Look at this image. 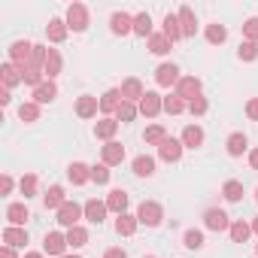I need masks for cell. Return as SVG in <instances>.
Returning a JSON list of instances; mask_svg holds the SVG:
<instances>
[{
	"mask_svg": "<svg viewBox=\"0 0 258 258\" xmlns=\"http://www.w3.org/2000/svg\"><path fill=\"white\" fill-rule=\"evenodd\" d=\"M161 219H164V207H161L158 201H143V204L137 207V222H140V225H146V228H158Z\"/></svg>",
	"mask_w": 258,
	"mask_h": 258,
	"instance_id": "6da1fadb",
	"label": "cell"
},
{
	"mask_svg": "<svg viewBox=\"0 0 258 258\" xmlns=\"http://www.w3.org/2000/svg\"><path fill=\"white\" fill-rule=\"evenodd\" d=\"M7 55H10V61H13L16 67H28L31 58H34V43H28V40H16V43L7 49Z\"/></svg>",
	"mask_w": 258,
	"mask_h": 258,
	"instance_id": "7a4b0ae2",
	"label": "cell"
},
{
	"mask_svg": "<svg viewBox=\"0 0 258 258\" xmlns=\"http://www.w3.org/2000/svg\"><path fill=\"white\" fill-rule=\"evenodd\" d=\"M82 216H85V207H79L76 201H67V204L58 210V225L70 231V228H76V225H79V219H82Z\"/></svg>",
	"mask_w": 258,
	"mask_h": 258,
	"instance_id": "3957f363",
	"label": "cell"
},
{
	"mask_svg": "<svg viewBox=\"0 0 258 258\" xmlns=\"http://www.w3.org/2000/svg\"><path fill=\"white\" fill-rule=\"evenodd\" d=\"M67 28L76 31V34L88 31V10H85V4H70L67 7Z\"/></svg>",
	"mask_w": 258,
	"mask_h": 258,
	"instance_id": "277c9868",
	"label": "cell"
},
{
	"mask_svg": "<svg viewBox=\"0 0 258 258\" xmlns=\"http://www.w3.org/2000/svg\"><path fill=\"white\" fill-rule=\"evenodd\" d=\"M201 88H204V85H201V79H198V76H182V79L176 82V91H173V94H176L179 100L191 103L195 97H201Z\"/></svg>",
	"mask_w": 258,
	"mask_h": 258,
	"instance_id": "5b68a950",
	"label": "cell"
},
{
	"mask_svg": "<svg viewBox=\"0 0 258 258\" xmlns=\"http://www.w3.org/2000/svg\"><path fill=\"white\" fill-rule=\"evenodd\" d=\"M204 228L219 234V231H228V228H231V219H228V213H225V210L210 207V210L204 213Z\"/></svg>",
	"mask_w": 258,
	"mask_h": 258,
	"instance_id": "8992f818",
	"label": "cell"
},
{
	"mask_svg": "<svg viewBox=\"0 0 258 258\" xmlns=\"http://www.w3.org/2000/svg\"><path fill=\"white\" fill-rule=\"evenodd\" d=\"M137 106H140V115H146V118H155V115L164 109V97H161L158 91H146V94H143V100H140Z\"/></svg>",
	"mask_w": 258,
	"mask_h": 258,
	"instance_id": "52a82bcc",
	"label": "cell"
},
{
	"mask_svg": "<svg viewBox=\"0 0 258 258\" xmlns=\"http://www.w3.org/2000/svg\"><path fill=\"white\" fill-rule=\"evenodd\" d=\"M43 252H46V255H58V258H64V252H67V234H61V231H49L46 240H43Z\"/></svg>",
	"mask_w": 258,
	"mask_h": 258,
	"instance_id": "ba28073f",
	"label": "cell"
},
{
	"mask_svg": "<svg viewBox=\"0 0 258 258\" xmlns=\"http://www.w3.org/2000/svg\"><path fill=\"white\" fill-rule=\"evenodd\" d=\"M109 31H112L115 37L134 34V16H127V13H112V16H109Z\"/></svg>",
	"mask_w": 258,
	"mask_h": 258,
	"instance_id": "9c48e42d",
	"label": "cell"
},
{
	"mask_svg": "<svg viewBox=\"0 0 258 258\" xmlns=\"http://www.w3.org/2000/svg\"><path fill=\"white\" fill-rule=\"evenodd\" d=\"M182 149H185V146H182V140L167 137V140L158 146V158H161V161H167V164H176V161L182 158Z\"/></svg>",
	"mask_w": 258,
	"mask_h": 258,
	"instance_id": "30bf717a",
	"label": "cell"
},
{
	"mask_svg": "<svg viewBox=\"0 0 258 258\" xmlns=\"http://www.w3.org/2000/svg\"><path fill=\"white\" fill-rule=\"evenodd\" d=\"M127 204H131V198H127V191H124V188H112V191L106 195V210H109V213H115V216L127 213Z\"/></svg>",
	"mask_w": 258,
	"mask_h": 258,
	"instance_id": "8fae6325",
	"label": "cell"
},
{
	"mask_svg": "<svg viewBox=\"0 0 258 258\" xmlns=\"http://www.w3.org/2000/svg\"><path fill=\"white\" fill-rule=\"evenodd\" d=\"M182 76H179V67L176 64H158V70H155V82L161 85V88H170V85H176Z\"/></svg>",
	"mask_w": 258,
	"mask_h": 258,
	"instance_id": "7c38bea8",
	"label": "cell"
},
{
	"mask_svg": "<svg viewBox=\"0 0 258 258\" xmlns=\"http://www.w3.org/2000/svg\"><path fill=\"white\" fill-rule=\"evenodd\" d=\"M143 94H146V91H143V82H140L137 76H127V79L121 82V97H124V100L140 103V100H143Z\"/></svg>",
	"mask_w": 258,
	"mask_h": 258,
	"instance_id": "4fadbf2b",
	"label": "cell"
},
{
	"mask_svg": "<svg viewBox=\"0 0 258 258\" xmlns=\"http://www.w3.org/2000/svg\"><path fill=\"white\" fill-rule=\"evenodd\" d=\"M100 158H103V164H106V167H115V164H121V161H124V146L112 140V143L100 146Z\"/></svg>",
	"mask_w": 258,
	"mask_h": 258,
	"instance_id": "5bb4252c",
	"label": "cell"
},
{
	"mask_svg": "<svg viewBox=\"0 0 258 258\" xmlns=\"http://www.w3.org/2000/svg\"><path fill=\"white\" fill-rule=\"evenodd\" d=\"M179 140H182L185 149H198V146H204V127H201V124H185Z\"/></svg>",
	"mask_w": 258,
	"mask_h": 258,
	"instance_id": "9a60e30c",
	"label": "cell"
},
{
	"mask_svg": "<svg viewBox=\"0 0 258 258\" xmlns=\"http://www.w3.org/2000/svg\"><path fill=\"white\" fill-rule=\"evenodd\" d=\"M179 28H182V37H195L198 34V16L191 7H179Z\"/></svg>",
	"mask_w": 258,
	"mask_h": 258,
	"instance_id": "2e32d148",
	"label": "cell"
},
{
	"mask_svg": "<svg viewBox=\"0 0 258 258\" xmlns=\"http://www.w3.org/2000/svg\"><path fill=\"white\" fill-rule=\"evenodd\" d=\"M67 34H70L67 19H49V25H46V37H49V43H64Z\"/></svg>",
	"mask_w": 258,
	"mask_h": 258,
	"instance_id": "e0dca14e",
	"label": "cell"
},
{
	"mask_svg": "<svg viewBox=\"0 0 258 258\" xmlns=\"http://www.w3.org/2000/svg\"><path fill=\"white\" fill-rule=\"evenodd\" d=\"M97 109H100V100H97V97H91V94L76 97V115H79V118H94Z\"/></svg>",
	"mask_w": 258,
	"mask_h": 258,
	"instance_id": "ac0fdd59",
	"label": "cell"
},
{
	"mask_svg": "<svg viewBox=\"0 0 258 258\" xmlns=\"http://www.w3.org/2000/svg\"><path fill=\"white\" fill-rule=\"evenodd\" d=\"M67 179H70L73 185H85V182H91V167H88L85 161H73V164L67 167Z\"/></svg>",
	"mask_w": 258,
	"mask_h": 258,
	"instance_id": "d6986e66",
	"label": "cell"
},
{
	"mask_svg": "<svg viewBox=\"0 0 258 258\" xmlns=\"http://www.w3.org/2000/svg\"><path fill=\"white\" fill-rule=\"evenodd\" d=\"M82 207H85V219H88V222H94V225H100V222L106 219V213H109V210H106V201H97V198L85 201Z\"/></svg>",
	"mask_w": 258,
	"mask_h": 258,
	"instance_id": "ffe728a7",
	"label": "cell"
},
{
	"mask_svg": "<svg viewBox=\"0 0 258 258\" xmlns=\"http://www.w3.org/2000/svg\"><path fill=\"white\" fill-rule=\"evenodd\" d=\"M28 219H31L28 204H10V207H7V222H10V225L25 228V222H28Z\"/></svg>",
	"mask_w": 258,
	"mask_h": 258,
	"instance_id": "44dd1931",
	"label": "cell"
},
{
	"mask_svg": "<svg viewBox=\"0 0 258 258\" xmlns=\"http://www.w3.org/2000/svg\"><path fill=\"white\" fill-rule=\"evenodd\" d=\"M115 131H118V121L115 118H100L97 124H94V137L97 140H106V143H112V137H115Z\"/></svg>",
	"mask_w": 258,
	"mask_h": 258,
	"instance_id": "7402d4cb",
	"label": "cell"
},
{
	"mask_svg": "<svg viewBox=\"0 0 258 258\" xmlns=\"http://www.w3.org/2000/svg\"><path fill=\"white\" fill-rule=\"evenodd\" d=\"M161 34L170 40V43H176V40H182V28H179V16H173V13H167L164 16V22H161Z\"/></svg>",
	"mask_w": 258,
	"mask_h": 258,
	"instance_id": "603a6c76",
	"label": "cell"
},
{
	"mask_svg": "<svg viewBox=\"0 0 258 258\" xmlns=\"http://www.w3.org/2000/svg\"><path fill=\"white\" fill-rule=\"evenodd\" d=\"M43 204H46V210H61L64 204H67V195H64V185H52L46 195H43Z\"/></svg>",
	"mask_w": 258,
	"mask_h": 258,
	"instance_id": "cb8c5ba5",
	"label": "cell"
},
{
	"mask_svg": "<svg viewBox=\"0 0 258 258\" xmlns=\"http://www.w3.org/2000/svg\"><path fill=\"white\" fill-rule=\"evenodd\" d=\"M25 243H28V231H25V228H16V225H10V228L4 231V246L25 249Z\"/></svg>",
	"mask_w": 258,
	"mask_h": 258,
	"instance_id": "d4e9b609",
	"label": "cell"
},
{
	"mask_svg": "<svg viewBox=\"0 0 258 258\" xmlns=\"http://www.w3.org/2000/svg\"><path fill=\"white\" fill-rule=\"evenodd\" d=\"M55 97H58V85H55L52 79H46L40 88H34V103H40V106H43V103H52Z\"/></svg>",
	"mask_w": 258,
	"mask_h": 258,
	"instance_id": "484cf974",
	"label": "cell"
},
{
	"mask_svg": "<svg viewBox=\"0 0 258 258\" xmlns=\"http://www.w3.org/2000/svg\"><path fill=\"white\" fill-rule=\"evenodd\" d=\"M121 88H109V91H103V97H100V112H112L115 115V109L121 106Z\"/></svg>",
	"mask_w": 258,
	"mask_h": 258,
	"instance_id": "4316f807",
	"label": "cell"
},
{
	"mask_svg": "<svg viewBox=\"0 0 258 258\" xmlns=\"http://www.w3.org/2000/svg\"><path fill=\"white\" fill-rule=\"evenodd\" d=\"M246 146H249V140H246V134H240V131H234V134L225 140V149H228L231 158H240V155L246 152Z\"/></svg>",
	"mask_w": 258,
	"mask_h": 258,
	"instance_id": "83f0119b",
	"label": "cell"
},
{
	"mask_svg": "<svg viewBox=\"0 0 258 258\" xmlns=\"http://www.w3.org/2000/svg\"><path fill=\"white\" fill-rule=\"evenodd\" d=\"M0 79H4V88H16L22 82V67H16L13 61H7L0 67Z\"/></svg>",
	"mask_w": 258,
	"mask_h": 258,
	"instance_id": "f1b7e54d",
	"label": "cell"
},
{
	"mask_svg": "<svg viewBox=\"0 0 258 258\" xmlns=\"http://www.w3.org/2000/svg\"><path fill=\"white\" fill-rule=\"evenodd\" d=\"M131 167H134V173L137 176H155V158L152 155H137L134 161H131Z\"/></svg>",
	"mask_w": 258,
	"mask_h": 258,
	"instance_id": "f546056e",
	"label": "cell"
},
{
	"mask_svg": "<svg viewBox=\"0 0 258 258\" xmlns=\"http://www.w3.org/2000/svg\"><path fill=\"white\" fill-rule=\"evenodd\" d=\"M137 216H131V213H121L118 219H115V234H121V237H131L134 231H137Z\"/></svg>",
	"mask_w": 258,
	"mask_h": 258,
	"instance_id": "4dcf8cb0",
	"label": "cell"
},
{
	"mask_svg": "<svg viewBox=\"0 0 258 258\" xmlns=\"http://www.w3.org/2000/svg\"><path fill=\"white\" fill-rule=\"evenodd\" d=\"M167 140V127L164 124H149L146 127V134H143V143L146 146H161Z\"/></svg>",
	"mask_w": 258,
	"mask_h": 258,
	"instance_id": "1f68e13d",
	"label": "cell"
},
{
	"mask_svg": "<svg viewBox=\"0 0 258 258\" xmlns=\"http://www.w3.org/2000/svg\"><path fill=\"white\" fill-rule=\"evenodd\" d=\"M61 55H58V49H49V55H46V64H43V73H46V79H52L55 82V76L61 73Z\"/></svg>",
	"mask_w": 258,
	"mask_h": 258,
	"instance_id": "d6a6232c",
	"label": "cell"
},
{
	"mask_svg": "<svg viewBox=\"0 0 258 258\" xmlns=\"http://www.w3.org/2000/svg\"><path fill=\"white\" fill-rule=\"evenodd\" d=\"M137 115H140V106H137V103H131V100H121V106L115 109V121H121V124L134 121Z\"/></svg>",
	"mask_w": 258,
	"mask_h": 258,
	"instance_id": "836d02e7",
	"label": "cell"
},
{
	"mask_svg": "<svg viewBox=\"0 0 258 258\" xmlns=\"http://www.w3.org/2000/svg\"><path fill=\"white\" fill-rule=\"evenodd\" d=\"M225 40H228V28H225V25H219V22L207 25V43H210V46H222Z\"/></svg>",
	"mask_w": 258,
	"mask_h": 258,
	"instance_id": "e575fe53",
	"label": "cell"
},
{
	"mask_svg": "<svg viewBox=\"0 0 258 258\" xmlns=\"http://www.w3.org/2000/svg\"><path fill=\"white\" fill-rule=\"evenodd\" d=\"M170 49H173V43L164 34H152L149 37V52L152 55H170Z\"/></svg>",
	"mask_w": 258,
	"mask_h": 258,
	"instance_id": "d590c367",
	"label": "cell"
},
{
	"mask_svg": "<svg viewBox=\"0 0 258 258\" xmlns=\"http://www.w3.org/2000/svg\"><path fill=\"white\" fill-rule=\"evenodd\" d=\"M43 76H46V73H43L40 67H31V64H28V67H22V82H25V85H31V88H40V85L46 82Z\"/></svg>",
	"mask_w": 258,
	"mask_h": 258,
	"instance_id": "8d00e7d4",
	"label": "cell"
},
{
	"mask_svg": "<svg viewBox=\"0 0 258 258\" xmlns=\"http://www.w3.org/2000/svg\"><path fill=\"white\" fill-rule=\"evenodd\" d=\"M222 195H225V201H228V204L243 201V182H240V179H228V182L222 185Z\"/></svg>",
	"mask_w": 258,
	"mask_h": 258,
	"instance_id": "74e56055",
	"label": "cell"
},
{
	"mask_svg": "<svg viewBox=\"0 0 258 258\" xmlns=\"http://www.w3.org/2000/svg\"><path fill=\"white\" fill-rule=\"evenodd\" d=\"M228 234H231V240H234V243H246V240H249V234H252V225H246L243 219H237V222H231Z\"/></svg>",
	"mask_w": 258,
	"mask_h": 258,
	"instance_id": "f35d334b",
	"label": "cell"
},
{
	"mask_svg": "<svg viewBox=\"0 0 258 258\" xmlns=\"http://www.w3.org/2000/svg\"><path fill=\"white\" fill-rule=\"evenodd\" d=\"M134 34L137 37H152V16L149 13H137L134 16Z\"/></svg>",
	"mask_w": 258,
	"mask_h": 258,
	"instance_id": "ab89813d",
	"label": "cell"
},
{
	"mask_svg": "<svg viewBox=\"0 0 258 258\" xmlns=\"http://www.w3.org/2000/svg\"><path fill=\"white\" fill-rule=\"evenodd\" d=\"M85 243H88V231H85L82 225H76V228L67 231V246H70V249H82Z\"/></svg>",
	"mask_w": 258,
	"mask_h": 258,
	"instance_id": "60d3db41",
	"label": "cell"
},
{
	"mask_svg": "<svg viewBox=\"0 0 258 258\" xmlns=\"http://www.w3.org/2000/svg\"><path fill=\"white\" fill-rule=\"evenodd\" d=\"M182 246H185V249H204V231L188 228V231L182 234Z\"/></svg>",
	"mask_w": 258,
	"mask_h": 258,
	"instance_id": "b9f144b4",
	"label": "cell"
},
{
	"mask_svg": "<svg viewBox=\"0 0 258 258\" xmlns=\"http://www.w3.org/2000/svg\"><path fill=\"white\" fill-rule=\"evenodd\" d=\"M19 118H22V121H28V124H31V121H37V118H40V103H34V100L22 103V106H19Z\"/></svg>",
	"mask_w": 258,
	"mask_h": 258,
	"instance_id": "7bdbcfd3",
	"label": "cell"
},
{
	"mask_svg": "<svg viewBox=\"0 0 258 258\" xmlns=\"http://www.w3.org/2000/svg\"><path fill=\"white\" fill-rule=\"evenodd\" d=\"M185 109H188V103H185V100H179L176 94L164 97V112H167V115H179V112H185Z\"/></svg>",
	"mask_w": 258,
	"mask_h": 258,
	"instance_id": "ee69618b",
	"label": "cell"
},
{
	"mask_svg": "<svg viewBox=\"0 0 258 258\" xmlns=\"http://www.w3.org/2000/svg\"><path fill=\"white\" fill-rule=\"evenodd\" d=\"M19 188H22L25 201H28V198H34V195H37V173H25V176H22V182H19Z\"/></svg>",
	"mask_w": 258,
	"mask_h": 258,
	"instance_id": "f6af8a7d",
	"label": "cell"
},
{
	"mask_svg": "<svg viewBox=\"0 0 258 258\" xmlns=\"http://www.w3.org/2000/svg\"><path fill=\"white\" fill-rule=\"evenodd\" d=\"M237 58H240V61H255V58H258V43L243 40V43H240V49H237Z\"/></svg>",
	"mask_w": 258,
	"mask_h": 258,
	"instance_id": "bcb514c9",
	"label": "cell"
},
{
	"mask_svg": "<svg viewBox=\"0 0 258 258\" xmlns=\"http://www.w3.org/2000/svg\"><path fill=\"white\" fill-rule=\"evenodd\" d=\"M91 182H97V185H106V182H109V167H106L103 161L91 167Z\"/></svg>",
	"mask_w": 258,
	"mask_h": 258,
	"instance_id": "7dc6e473",
	"label": "cell"
},
{
	"mask_svg": "<svg viewBox=\"0 0 258 258\" xmlns=\"http://www.w3.org/2000/svg\"><path fill=\"white\" fill-rule=\"evenodd\" d=\"M243 37H246L249 43H258V16H252V19L243 22Z\"/></svg>",
	"mask_w": 258,
	"mask_h": 258,
	"instance_id": "c3c4849f",
	"label": "cell"
},
{
	"mask_svg": "<svg viewBox=\"0 0 258 258\" xmlns=\"http://www.w3.org/2000/svg\"><path fill=\"white\" fill-rule=\"evenodd\" d=\"M207 109H210V103H207V97H204V94H201V97H195V100L188 103V112H191V115H204Z\"/></svg>",
	"mask_w": 258,
	"mask_h": 258,
	"instance_id": "681fc988",
	"label": "cell"
},
{
	"mask_svg": "<svg viewBox=\"0 0 258 258\" xmlns=\"http://www.w3.org/2000/svg\"><path fill=\"white\" fill-rule=\"evenodd\" d=\"M246 115H249L252 121H258V97H249V103H246Z\"/></svg>",
	"mask_w": 258,
	"mask_h": 258,
	"instance_id": "f907efd6",
	"label": "cell"
},
{
	"mask_svg": "<svg viewBox=\"0 0 258 258\" xmlns=\"http://www.w3.org/2000/svg\"><path fill=\"white\" fill-rule=\"evenodd\" d=\"M103 258H127V252H124L121 246H112V249H106V252H103Z\"/></svg>",
	"mask_w": 258,
	"mask_h": 258,
	"instance_id": "816d5d0a",
	"label": "cell"
},
{
	"mask_svg": "<svg viewBox=\"0 0 258 258\" xmlns=\"http://www.w3.org/2000/svg\"><path fill=\"white\" fill-rule=\"evenodd\" d=\"M0 191H4V195H10V191H13V176H10V173L0 179Z\"/></svg>",
	"mask_w": 258,
	"mask_h": 258,
	"instance_id": "f5cc1de1",
	"label": "cell"
},
{
	"mask_svg": "<svg viewBox=\"0 0 258 258\" xmlns=\"http://www.w3.org/2000/svg\"><path fill=\"white\" fill-rule=\"evenodd\" d=\"M0 258H19V255H16L13 246H4V249H0Z\"/></svg>",
	"mask_w": 258,
	"mask_h": 258,
	"instance_id": "db71d44e",
	"label": "cell"
},
{
	"mask_svg": "<svg viewBox=\"0 0 258 258\" xmlns=\"http://www.w3.org/2000/svg\"><path fill=\"white\" fill-rule=\"evenodd\" d=\"M10 100H13V94H10V88H4V91H0V103L10 106Z\"/></svg>",
	"mask_w": 258,
	"mask_h": 258,
	"instance_id": "11a10c76",
	"label": "cell"
},
{
	"mask_svg": "<svg viewBox=\"0 0 258 258\" xmlns=\"http://www.w3.org/2000/svg\"><path fill=\"white\" fill-rule=\"evenodd\" d=\"M249 164H252V170H258V149L249 152Z\"/></svg>",
	"mask_w": 258,
	"mask_h": 258,
	"instance_id": "9f6ffc18",
	"label": "cell"
},
{
	"mask_svg": "<svg viewBox=\"0 0 258 258\" xmlns=\"http://www.w3.org/2000/svg\"><path fill=\"white\" fill-rule=\"evenodd\" d=\"M25 258H46L43 252H25Z\"/></svg>",
	"mask_w": 258,
	"mask_h": 258,
	"instance_id": "6f0895ef",
	"label": "cell"
},
{
	"mask_svg": "<svg viewBox=\"0 0 258 258\" xmlns=\"http://www.w3.org/2000/svg\"><path fill=\"white\" fill-rule=\"evenodd\" d=\"M252 231H255V234H258V216H255V222H252Z\"/></svg>",
	"mask_w": 258,
	"mask_h": 258,
	"instance_id": "680465c9",
	"label": "cell"
},
{
	"mask_svg": "<svg viewBox=\"0 0 258 258\" xmlns=\"http://www.w3.org/2000/svg\"><path fill=\"white\" fill-rule=\"evenodd\" d=\"M64 258H82V255H64Z\"/></svg>",
	"mask_w": 258,
	"mask_h": 258,
	"instance_id": "91938a15",
	"label": "cell"
},
{
	"mask_svg": "<svg viewBox=\"0 0 258 258\" xmlns=\"http://www.w3.org/2000/svg\"><path fill=\"white\" fill-rule=\"evenodd\" d=\"M255 201H258V188H255Z\"/></svg>",
	"mask_w": 258,
	"mask_h": 258,
	"instance_id": "94428289",
	"label": "cell"
},
{
	"mask_svg": "<svg viewBox=\"0 0 258 258\" xmlns=\"http://www.w3.org/2000/svg\"><path fill=\"white\" fill-rule=\"evenodd\" d=\"M255 252H258V243H255Z\"/></svg>",
	"mask_w": 258,
	"mask_h": 258,
	"instance_id": "6125c7cd",
	"label": "cell"
},
{
	"mask_svg": "<svg viewBox=\"0 0 258 258\" xmlns=\"http://www.w3.org/2000/svg\"><path fill=\"white\" fill-rule=\"evenodd\" d=\"M146 258H155V255H146Z\"/></svg>",
	"mask_w": 258,
	"mask_h": 258,
	"instance_id": "be15d7a7",
	"label": "cell"
}]
</instances>
